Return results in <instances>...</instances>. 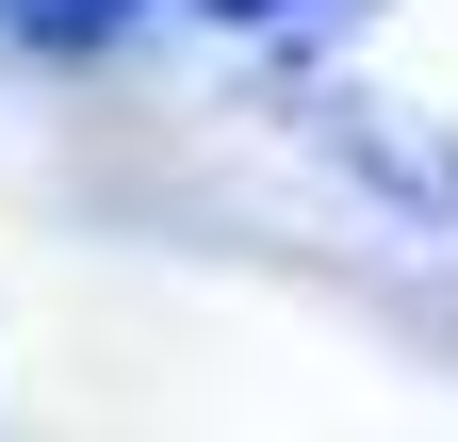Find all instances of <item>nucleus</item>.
<instances>
[{"label": "nucleus", "mask_w": 458, "mask_h": 442, "mask_svg": "<svg viewBox=\"0 0 458 442\" xmlns=\"http://www.w3.org/2000/svg\"><path fill=\"white\" fill-rule=\"evenodd\" d=\"M0 17H17V33H114L131 0H0Z\"/></svg>", "instance_id": "obj_1"}, {"label": "nucleus", "mask_w": 458, "mask_h": 442, "mask_svg": "<svg viewBox=\"0 0 458 442\" xmlns=\"http://www.w3.org/2000/svg\"><path fill=\"white\" fill-rule=\"evenodd\" d=\"M229 17H278V0H229Z\"/></svg>", "instance_id": "obj_2"}]
</instances>
